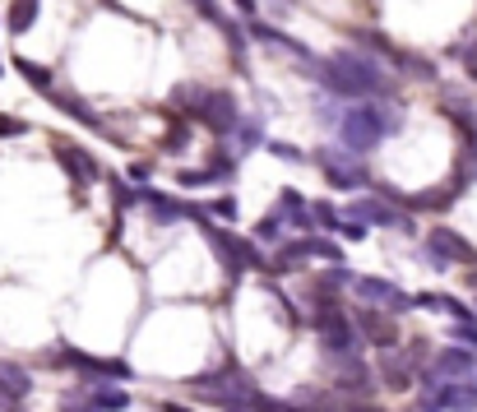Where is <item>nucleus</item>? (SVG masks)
<instances>
[{"label": "nucleus", "instance_id": "f257e3e1", "mask_svg": "<svg viewBox=\"0 0 477 412\" xmlns=\"http://www.w3.org/2000/svg\"><path fill=\"white\" fill-rule=\"evenodd\" d=\"M306 70L334 97H389L394 93V79L380 70V60H371L362 51H334V60H316Z\"/></svg>", "mask_w": 477, "mask_h": 412}, {"label": "nucleus", "instance_id": "f03ea898", "mask_svg": "<svg viewBox=\"0 0 477 412\" xmlns=\"http://www.w3.org/2000/svg\"><path fill=\"white\" fill-rule=\"evenodd\" d=\"M399 112L394 107H380V102H357V107H343L339 116V135H343V149L352 153H366L385 144L389 135H399Z\"/></svg>", "mask_w": 477, "mask_h": 412}, {"label": "nucleus", "instance_id": "7ed1b4c3", "mask_svg": "<svg viewBox=\"0 0 477 412\" xmlns=\"http://www.w3.org/2000/svg\"><path fill=\"white\" fill-rule=\"evenodd\" d=\"M176 102L185 112H195L209 130H218V135H232L241 120H237V97L232 93H223V89H204V84H181V93H176Z\"/></svg>", "mask_w": 477, "mask_h": 412}, {"label": "nucleus", "instance_id": "20e7f679", "mask_svg": "<svg viewBox=\"0 0 477 412\" xmlns=\"http://www.w3.org/2000/svg\"><path fill=\"white\" fill-rule=\"evenodd\" d=\"M316 329H320L329 357H357V329H352V320L339 311V306H320Z\"/></svg>", "mask_w": 477, "mask_h": 412}, {"label": "nucleus", "instance_id": "39448f33", "mask_svg": "<svg viewBox=\"0 0 477 412\" xmlns=\"http://www.w3.org/2000/svg\"><path fill=\"white\" fill-rule=\"evenodd\" d=\"M422 361H426V343H408L403 353H399V347H385V353H380V380L389 389H412Z\"/></svg>", "mask_w": 477, "mask_h": 412}, {"label": "nucleus", "instance_id": "423d86ee", "mask_svg": "<svg viewBox=\"0 0 477 412\" xmlns=\"http://www.w3.org/2000/svg\"><path fill=\"white\" fill-rule=\"evenodd\" d=\"M316 162H320V172H325V181L334 185V190H362L366 185V162H357L343 149H320Z\"/></svg>", "mask_w": 477, "mask_h": 412}, {"label": "nucleus", "instance_id": "0eeeda50", "mask_svg": "<svg viewBox=\"0 0 477 412\" xmlns=\"http://www.w3.org/2000/svg\"><path fill=\"white\" fill-rule=\"evenodd\" d=\"M426 251L441 264H477V245H468L459 232H450V228H435L426 237Z\"/></svg>", "mask_w": 477, "mask_h": 412}, {"label": "nucleus", "instance_id": "6e6552de", "mask_svg": "<svg viewBox=\"0 0 477 412\" xmlns=\"http://www.w3.org/2000/svg\"><path fill=\"white\" fill-rule=\"evenodd\" d=\"M357 287V297L362 301H376V306H389V315H403L408 306H418V297H408V292H399L394 283H385V278H357L352 283Z\"/></svg>", "mask_w": 477, "mask_h": 412}, {"label": "nucleus", "instance_id": "1a4fd4ad", "mask_svg": "<svg viewBox=\"0 0 477 412\" xmlns=\"http://www.w3.org/2000/svg\"><path fill=\"white\" fill-rule=\"evenodd\" d=\"M473 370H477V361H473L468 347H445V353L431 361L426 376L431 380H473Z\"/></svg>", "mask_w": 477, "mask_h": 412}, {"label": "nucleus", "instance_id": "9d476101", "mask_svg": "<svg viewBox=\"0 0 477 412\" xmlns=\"http://www.w3.org/2000/svg\"><path fill=\"white\" fill-rule=\"evenodd\" d=\"M357 324H362V334L371 338L385 353V347H394V338H399V329H394V315H380L376 306H362L357 311Z\"/></svg>", "mask_w": 477, "mask_h": 412}, {"label": "nucleus", "instance_id": "9b49d317", "mask_svg": "<svg viewBox=\"0 0 477 412\" xmlns=\"http://www.w3.org/2000/svg\"><path fill=\"white\" fill-rule=\"evenodd\" d=\"M352 214H357L362 222H380V228H399V232H412V222L399 214V209H389V204L380 199H357L352 204Z\"/></svg>", "mask_w": 477, "mask_h": 412}, {"label": "nucleus", "instance_id": "f8f14e48", "mask_svg": "<svg viewBox=\"0 0 477 412\" xmlns=\"http://www.w3.org/2000/svg\"><path fill=\"white\" fill-rule=\"evenodd\" d=\"M278 214H283V222H293L297 232H306V237H310V222H316V209H310V204L301 199V190H293V185H287V190L278 195Z\"/></svg>", "mask_w": 477, "mask_h": 412}, {"label": "nucleus", "instance_id": "ddd939ff", "mask_svg": "<svg viewBox=\"0 0 477 412\" xmlns=\"http://www.w3.org/2000/svg\"><path fill=\"white\" fill-rule=\"evenodd\" d=\"M255 37H260L264 47H278V51H287L293 60H301V66H316V56H310V47H306V43H297V37H287V33H278V28L255 24Z\"/></svg>", "mask_w": 477, "mask_h": 412}, {"label": "nucleus", "instance_id": "4468645a", "mask_svg": "<svg viewBox=\"0 0 477 412\" xmlns=\"http://www.w3.org/2000/svg\"><path fill=\"white\" fill-rule=\"evenodd\" d=\"M33 394V376L19 361H0V399H28Z\"/></svg>", "mask_w": 477, "mask_h": 412}, {"label": "nucleus", "instance_id": "2eb2a0df", "mask_svg": "<svg viewBox=\"0 0 477 412\" xmlns=\"http://www.w3.org/2000/svg\"><path fill=\"white\" fill-rule=\"evenodd\" d=\"M60 361H70L79 370H93V376H102V380H130L126 361H102V357H84V353H60Z\"/></svg>", "mask_w": 477, "mask_h": 412}, {"label": "nucleus", "instance_id": "dca6fc26", "mask_svg": "<svg viewBox=\"0 0 477 412\" xmlns=\"http://www.w3.org/2000/svg\"><path fill=\"white\" fill-rule=\"evenodd\" d=\"M60 162H66V172H70L74 181H98L93 153H79V149H70V144H60Z\"/></svg>", "mask_w": 477, "mask_h": 412}, {"label": "nucleus", "instance_id": "f3484780", "mask_svg": "<svg viewBox=\"0 0 477 412\" xmlns=\"http://www.w3.org/2000/svg\"><path fill=\"white\" fill-rule=\"evenodd\" d=\"M144 204L153 209V218H158V222H181L185 214H191L185 204H176L172 195H162V190H144Z\"/></svg>", "mask_w": 477, "mask_h": 412}, {"label": "nucleus", "instance_id": "a211bd4d", "mask_svg": "<svg viewBox=\"0 0 477 412\" xmlns=\"http://www.w3.org/2000/svg\"><path fill=\"white\" fill-rule=\"evenodd\" d=\"M418 306H431V311H441V315H454L459 324H473V311H468V306L454 301V297H445V292H422Z\"/></svg>", "mask_w": 477, "mask_h": 412}, {"label": "nucleus", "instance_id": "6ab92c4d", "mask_svg": "<svg viewBox=\"0 0 477 412\" xmlns=\"http://www.w3.org/2000/svg\"><path fill=\"white\" fill-rule=\"evenodd\" d=\"M89 399H93V408H102V412H121V408H130V394L126 389H116V385H89Z\"/></svg>", "mask_w": 477, "mask_h": 412}, {"label": "nucleus", "instance_id": "aec40b11", "mask_svg": "<svg viewBox=\"0 0 477 412\" xmlns=\"http://www.w3.org/2000/svg\"><path fill=\"white\" fill-rule=\"evenodd\" d=\"M14 70L24 74V79H28V84H33L37 93H43V97H47V93L56 89V79H51V70H43V66H33V60H24V56L14 60Z\"/></svg>", "mask_w": 477, "mask_h": 412}, {"label": "nucleus", "instance_id": "412c9836", "mask_svg": "<svg viewBox=\"0 0 477 412\" xmlns=\"http://www.w3.org/2000/svg\"><path fill=\"white\" fill-rule=\"evenodd\" d=\"M33 19H37V0H14L10 14H5V24H10V33H28Z\"/></svg>", "mask_w": 477, "mask_h": 412}, {"label": "nucleus", "instance_id": "4be33fe9", "mask_svg": "<svg viewBox=\"0 0 477 412\" xmlns=\"http://www.w3.org/2000/svg\"><path fill=\"white\" fill-rule=\"evenodd\" d=\"M473 176H477V144H468L464 158H459V176H454V190H464Z\"/></svg>", "mask_w": 477, "mask_h": 412}, {"label": "nucleus", "instance_id": "5701e85b", "mask_svg": "<svg viewBox=\"0 0 477 412\" xmlns=\"http://www.w3.org/2000/svg\"><path fill=\"white\" fill-rule=\"evenodd\" d=\"M232 135H237V149H255L260 144V120H241Z\"/></svg>", "mask_w": 477, "mask_h": 412}, {"label": "nucleus", "instance_id": "b1692460", "mask_svg": "<svg viewBox=\"0 0 477 412\" xmlns=\"http://www.w3.org/2000/svg\"><path fill=\"white\" fill-rule=\"evenodd\" d=\"M278 232H283V214H269V218H260L255 241H278Z\"/></svg>", "mask_w": 477, "mask_h": 412}, {"label": "nucleus", "instance_id": "393cba45", "mask_svg": "<svg viewBox=\"0 0 477 412\" xmlns=\"http://www.w3.org/2000/svg\"><path fill=\"white\" fill-rule=\"evenodd\" d=\"M60 412H102V408H93V399H84V394H66Z\"/></svg>", "mask_w": 477, "mask_h": 412}, {"label": "nucleus", "instance_id": "a878e982", "mask_svg": "<svg viewBox=\"0 0 477 412\" xmlns=\"http://www.w3.org/2000/svg\"><path fill=\"white\" fill-rule=\"evenodd\" d=\"M269 153L283 158V162H306V153H301V149H293V144H269Z\"/></svg>", "mask_w": 477, "mask_h": 412}, {"label": "nucleus", "instance_id": "bb28decb", "mask_svg": "<svg viewBox=\"0 0 477 412\" xmlns=\"http://www.w3.org/2000/svg\"><path fill=\"white\" fill-rule=\"evenodd\" d=\"M24 130H28V126H24L19 116H5V112H0V139H5V135L14 139V135H24Z\"/></svg>", "mask_w": 477, "mask_h": 412}, {"label": "nucleus", "instance_id": "cd10ccee", "mask_svg": "<svg viewBox=\"0 0 477 412\" xmlns=\"http://www.w3.org/2000/svg\"><path fill=\"white\" fill-rule=\"evenodd\" d=\"M310 209H316V222H325V228H334V232H339V222H343V218H339L334 209H329V204H310Z\"/></svg>", "mask_w": 477, "mask_h": 412}, {"label": "nucleus", "instance_id": "c85d7f7f", "mask_svg": "<svg viewBox=\"0 0 477 412\" xmlns=\"http://www.w3.org/2000/svg\"><path fill=\"white\" fill-rule=\"evenodd\" d=\"M209 172H214V181H218V176H232V172H237V162L227 158V153H214V167H209Z\"/></svg>", "mask_w": 477, "mask_h": 412}, {"label": "nucleus", "instance_id": "c756f323", "mask_svg": "<svg viewBox=\"0 0 477 412\" xmlns=\"http://www.w3.org/2000/svg\"><path fill=\"white\" fill-rule=\"evenodd\" d=\"M135 199H144V195H135L130 185H121V181H116V214H121V209H130Z\"/></svg>", "mask_w": 477, "mask_h": 412}, {"label": "nucleus", "instance_id": "7c9ffc66", "mask_svg": "<svg viewBox=\"0 0 477 412\" xmlns=\"http://www.w3.org/2000/svg\"><path fill=\"white\" fill-rule=\"evenodd\" d=\"M339 237L343 241H366V228L362 222H339Z\"/></svg>", "mask_w": 477, "mask_h": 412}, {"label": "nucleus", "instance_id": "2f4dec72", "mask_svg": "<svg viewBox=\"0 0 477 412\" xmlns=\"http://www.w3.org/2000/svg\"><path fill=\"white\" fill-rule=\"evenodd\" d=\"M214 214L218 218H237V199H214Z\"/></svg>", "mask_w": 477, "mask_h": 412}, {"label": "nucleus", "instance_id": "473e14b6", "mask_svg": "<svg viewBox=\"0 0 477 412\" xmlns=\"http://www.w3.org/2000/svg\"><path fill=\"white\" fill-rule=\"evenodd\" d=\"M464 70H468V79H477V43L464 51Z\"/></svg>", "mask_w": 477, "mask_h": 412}, {"label": "nucleus", "instance_id": "72a5a7b5", "mask_svg": "<svg viewBox=\"0 0 477 412\" xmlns=\"http://www.w3.org/2000/svg\"><path fill=\"white\" fill-rule=\"evenodd\" d=\"M130 176L135 181H149V162H130Z\"/></svg>", "mask_w": 477, "mask_h": 412}, {"label": "nucleus", "instance_id": "f704fd0d", "mask_svg": "<svg viewBox=\"0 0 477 412\" xmlns=\"http://www.w3.org/2000/svg\"><path fill=\"white\" fill-rule=\"evenodd\" d=\"M237 10L241 14H255V0H237Z\"/></svg>", "mask_w": 477, "mask_h": 412}, {"label": "nucleus", "instance_id": "c9c22d12", "mask_svg": "<svg viewBox=\"0 0 477 412\" xmlns=\"http://www.w3.org/2000/svg\"><path fill=\"white\" fill-rule=\"evenodd\" d=\"M162 412H191V408H181V403H162Z\"/></svg>", "mask_w": 477, "mask_h": 412}]
</instances>
